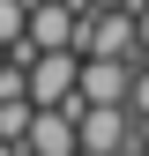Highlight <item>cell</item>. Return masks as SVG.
I'll use <instances>...</instances> for the list:
<instances>
[{
	"label": "cell",
	"mask_w": 149,
	"mask_h": 156,
	"mask_svg": "<svg viewBox=\"0 0 149 156\" xmlns=\"http://www.w3.org/2000/svg\"><path fill=\"white\" fill-rule=\"evenodd\" d=\"M74 74H82L74 45L37 52V60H30V104H67V112H82V89H74Z\"/></svg>",
	"instance_id": "1"
},
{
	"label": "cell",
	"mask_w": 149,
	"mask_h": 156,
	"mask_svg": "<svg viewBox=\"0 0 149 156\" xmlns=\"http://www.w3.org/2000/svg\"><path fill=\"white\" fill-rule=\"evenodd\" d=\"M74 89H82V104H127V89H134V60H119V52H82Z\"/></svg>",
	"instance_id": "3"
},
{
	"label": "cell",
	"mask_w": 149,
	"mask_h": 156,
	"mask_svg": "<svg viewBox=\"0 0 149 156\" xmlns=\"http://www.w3.org/2000/svg\"><path fill=\"white\" fill-rule=\"evenodd\" d=\"M127 112H149V60H134V89H127Z\"/></svg>",
	"instance_id": "7"
},
{
	"label": "cell",
	"mask_w": 149,
	"mask_h": 156,
	"mask_svg": "<svg viewBox=\"0 0 149 156\" xmlns=\"http://www.w3.org/2000/svg\"><path fill=\"white\" fill-rule=\"evenodd\" d=\"M30 89H15V97H0V134H8V141H23V134H30Z\"/></svg>",
	"instance_id": "5"
},
{
	"label": "cell",
	"mask_w": 149,
	"mask_h": 156,
	"mask_svg": "<svg viewBox=\"0 0 149 156\" xmlns=\"http://www.w3.org/2000/svg\"><path fill=\"white\" fill-rule=\"evenodd\" d=\"M127 8H134V52L149 60V0H127Z\"/></svg>",
	"instance_id": "8"
},
{
	"label": "cell",
	"mask_w": 149,
	"mask_h": 156,
	"mask_svg": "<svg viewBox=\"0 0 149 156\" xmlns=\"http://www.w3.org/2000/svg\"><path fill=\"white\" fill-rule=\"evenodd\" d=\"M74 52H119V60H142V52H134V8H82Z\"/></svg>",
	"instance_id": "2"
},
{
	"label": "cell",
	"mask_w": 149,
	"mask_h": 156,
	"mask_svg": "<svg viewBox=\"0 0 149 156\" xmlns=\"http://www.w3.org/2000/svg\"><path fill=\"white\" fill-rule=\"evenodd\" d=\"M74 30H82V0H30V52L74 45Z\"/></svg>",
	"instance_id": "4"
},
{
	"label": "cell",
	"mask_w": 149,
	"mask_h": 156,
	"mask_svg": "<svg viewBox=\"0 0 149 156\" xmlns=\"http://www.w3.org/2000/svg\"><path fill=\"white\" fill-rule=\"evenodd\" d=\"M30 37V0H0V52Z\"/></svg>",
	"instance_id": "6"
},
{
	"label": "cell",
	"mask_w": 149,
	"mask_h": 156,
	"mask_svg": "<svg viewBox=\"0 0 149 156\" xmlns=\"http://www.w3.org/2000/svg\"><path fill=\"white\" fill-rule=\"evenodd\" d=\"M89 8H127V0H89Z\"/></svg>",
	"instance_id": "10"
},
{
	"label": "cell",
	"mask_w": 149,
	"mask_h": 156,
	"mask_svg": "<svg viewBox=\"0 0 149 156\" xmlns=\"http://www.w3.org/2000/svg\"><path fill=\"white\" fill-rule=\"evenodd\" d=\"M134 141H142V156H149V112H134Z\"/></svg>",
	"instance_id": "9"
}]
</instances>
